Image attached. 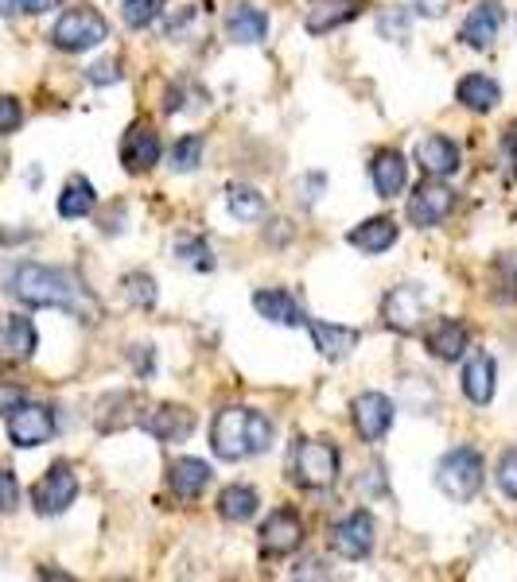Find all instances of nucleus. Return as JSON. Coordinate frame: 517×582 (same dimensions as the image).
<instances>
[{
  "instance_id": "nucleus-1",
  "label": "nucleus",
  "mask_w": 517,
  "mask_h": 582,
  "mask_svg": "<svg viewBox=\"0 0 517 582\" xmlns=\"http://www.w3.org/2000/svg\"><path fill=\"white\" fill-rule=\"evenodd\" d=\"M8 295L20 299L23 307H59V311L82 314L86 322H98V303L78 284L70 272L51 269V264L23 261L8 272Z\"/></svg>"
},
{
  "instance_id": "nucleus-2",
  "label": "nucleus",
  "mask_w": 517,
  "mask_h": 582,
  "mask_svg": "<svg viewBox=\"0 0 517 582\" xmlns=\"http://www.w3.org/2000/svg\"><path fill=\"white\" fill-rule=\"evenodd\" d=\"M272 443V420L257 408H222L210 423V446L218 459L241 462L265 454Z\"/></svg>"
},
{
  "instance_id": "nucleus-3",
  "label": "nucleus",
  "mask_w": 517,
  "mask_h": 582,
  "mask_svg": "<svg viewBox=\"0 0 517 582\" xmlns=\"http://www.w3.org/2000/svg\"><path fill=\"white\" fill-rule=\"evenodd\" d=\"M288 478L300 490H331L339 482V451L327 439H296L292 454H288Z\"/></svg>"
},
{
  "instance_id": "nucleus-4",
  "label": "nucleus",
  "mask_w": 517,
  "mask_h": 582,
  "mask_svg": "<svg viewBox=\"0 0 517 582\" xmlns=\"http://www.w3.org/2000/svg\"><path fill=\"white\" fill-rule=\"evenodd\" d=\"M483 478H487V462L475 446H456L436 466V485L451 501H471L483 490Z\"/></svg>"
},
{
  "instance_id": "nucleus-5",
  "label": "nucleus",
  "mask_w": 517,
  "mask_h": 582,
  "mask_svg": "<svg viewBox=\"0 0 517 582\" xmlns=\"http://www.w3.org/2000/svg\"><path fill=\"white\" fill-rule=\"evenodd\" d=\"M106 36H109L106 16H101L98 8H90V4L67 8V12H62L59 20H54V28H51V43L59 47V51H67V54L90 51V47H98Z\"/></svg>"
},
{
  "instance_id": "nucleus-6",
  "label": "nucleus",
  "mask_w": 517,
  "mask_h": 582,
  "mask_svg": "<svg viewBox=\"0 0 517 582\" xmlns=\"http://www.w3.org/2000/svg\"><path fill=\"white\" fill-rule=\"evenodd\" d=\"M4 428L12 446H43L54 435V412L47 404H31V400H16L12 408H4Z\"/></svg>"
},
{
  "instance_id": "nucleus-7",
  "label": "nucleus",
  "mask_w": 517,
  "mask_h": 582,
  "mask_svg": "<svg viewBox=\"0 0 517 582\" xmlns=\"http://www.w3.org/2000/svg\"><path fill=\"white\" fill-rule=\"evenodd\" d=\"M74 498H78V474L70 462H54V466L36 482V490H31V505H36L39 516L67 513V509L74 505Z\"/></svg>"
},
{
  "instance_id": "nucleus-8",
  "label": "nucleus",
  "mask_w": 517,
  "mask_h": 582,
  "mask_svg": "<svg viewBox=\"0 0 517 582\" xmlns=\"http://www.w3.org/2000/svg\"><path fill=\"white\" fill-rule=\"evenodd\" d=\"M456 210V191L444 187V179H428L412 191L409 207H405V218H409L417 230H433V225H444Z\"/></svg>"
},
{
  "instance_id": "nucleus-9",
  "label": "nucleus",
  "mask_w": 517,
  "mask_h": 582,
  "mask_svg": "<svg viewBox=\"0 0 517 582\" xmlns=\"http://www.w3.org/2000/svg\"><path fill=\"white\" fill-rule=\"evenodd\" d=\"M327 540H331V552L339 560H366L374 552V540H378V524H374V516L366 509H355V513L331 524Z\"/></svg>"
},
{
  "instance_id": "nucleus-10",
  "label": "nucleus",
  "mask_w": 517,
  "mask_h": 582,
  "mask_svg": "<svg viewBox=\"0 0 517 582\" xmlns=\"http://www.w3.org/2000/svg\"><path fill=\"white\" fill-rule=\"evenodd\" d=\"M425 314H428V299L417 284L394 288L386 295V303H381V319H386V327L397 330V334H417V330L425 327Z\"/></svg>"
},
{
  "instance_id": "nucleus-11",
  "label": "nucleus",
  "mask_w": 517,
  "mask_h": 582,
  "mask_svg": "<svg viewBox=\"0 0 517 582\" xmlns=\"http://www.w3.org/2000/svg\"><path fill=\"white\" fill-rule=\"evenodd\" d=\"M350 415H355V431L366 443H381L394 428V400L386 392H362L350 404Z\"/></svg>"
},
{
  "instance_id": "nucleus-12",
  "label": "nucleus",
  "mask_w": 517,
  "mask_h": 582,
  "mask_svg": "<svg viewBox=\"0 0 517 582\" xmlns=\"http://www.w3.org/2000/svg\"><path fill=\"white\" fill-rule=\"evenodd\" d=\"M304 544V521L296 509H272L269 521L261 524V552L280 560V555H292Z\"/></svg>"
},
{
  "instance_id": "nucleus-13",
  "label": "nucleus",
  "mask_w": 517,
  "mask_h": 582,
  "mask_svg": "<svg viewBox=\"0 0 517 582\" xmlns=\"http://www.w3.org/2000/svg\"><path fill=\"white\" fill-rule=\"evenodd\" d=\"M140 428L152 439H160V443H183L195 431V412L179 404H163V408H152L148 415H140Z\"/></svg>"
},
{
  "instance_id": "nucleus-14",
  "label": "nucleus",
  "mask_w": 517,
  "mask_h": 582,
  "mask_svg": "<svg viewBox=\"0 0 517 582\" xmlns=\"http://www.w3.org/2000/svg\"><path fill=\"white\" fill-rule=\"evenodd\" d=\"M417 168L425 171L428 179H448L459 171V148L451 137L444 132H433V137L417 140Z\"/></svg>"
},
{
  "instance_id": "nucleus-15",
  "label": "nucleus",
  "mask_w": 517,
  "mask_h": 582,
  "mask_svg": "<svg viewBox=\"0 0 517 582\" xmlns=\"http://www.w3.org/2000/svg\"><path fill=\"white\" fill-rule=\"evenodd\" d=\"M121 163L132 175L156 168V163H160V132H156L152 124H132L121 137Z\"/></svg>"
},
{
  "instance_id": "nucleus-16",
  "label": "nucleus",
  "mask_w": 517,
  "mask_h": 582,
  "mask_svg": "<svg viewBox=\"0 0 517 582\" xmlns=\"http://www.w3.org/2000/svg\"><path fill=\"white\" fill-rule=\"evenodd\" d=\"M39 345V334H36V322L28 314H8L0 319V361L8 365H20L36 353Z\"/></svg>"
},
{
  "instance_id": "nucleus-17",
  "label": "nucleus",
  "mask_w": 517,
  "mask_h": 582,
  "mask_svg": "<svg viewBox=\"0 0 517 582\" xmlns=\"http://www.w3.org/2000/svg\"><path fill=\"white\" fill-rule=\"evenodd\" d=\"M503 4L498 0H483V4L471 8V16L464 20V28H459V39H464L467 47H475V51H487L490 43L498 39V31H503Z\"/></svg>"
},
{
  "instance_id": "nucleus-18",
  "label": "nucleus",
  "mask_w": 517,
  "mask_h": 582,
  "mask_svg": "<svg viewBox=\"0 0 517 582\" xmlns=\"http://www.w3.org/2000/svg\"><path fill=\"white\" fill-rule=\"evenodd\" d=\"M358 12H362V0H311L304 28H308V36H327V31L350 23Z\"/></svg>"
},
{
  "instance_id": "nucleus-19",
  "label": "nucleus",
  "mask_w": 517,
  "mask_h": 582,
  "mask_svg": "<svg viewBox=\"0 0 517 582\" xmlns=\"http://www.w3.org/2000/svg\"><path fill=\"white\" fill-rule=\"evenodd\" d=\"M308 330H311V338H316V350L331 361L350 358V353L358 350V342H362V334H358L355 327H339V322L308 319Z\"/></svg>"
},
{
  "instance_id": "nucleus-20",
  "label": "nucleus",
  "mask_w": 517,
  "mask_h": 582,
  "mask_svg": "<svg viewBox=\"0 0 517 582\" xmlns=\"http://www.w3.org/2000/svg\"><path fill=\"white\" fill-rule=\"evenodd\" d=\"M370 179L381 199H394V194H401L405 183H409V163H405V155L394 152V148H381L370 163Z\"/></svg>"
},
{
  "instance_id": "nucleus-21",
  "label": "nucleus",
  "mask_w": 517,
  "mask_h": 582,
  "mask_svg": "<svg viewBox=\"0 0 517 582\" xmlns=\"http://www.w3.org/2000/svg\"><path fill=\"white\" fill-rule=\"evenodd\" d=\"M226 36L246 47L261 43V39L269 36V16L253 4H233L230 12H226Z\"/></svg>"
},
{
  "instance_id": "nucleus-22",
  "label": "nucleus",
  "mask_w": 517,
  "mask_h": 582,
  "mask_svg": "<svg viewBox=\"0 0 517 582\" xmlns=\"http://www.w3.org/2000/svg\"><path fill=\"white\" fill-rule=\"evenodd\" d=\"M464 392L471 404L487 408L495 400V358L490 353H471L464 365Z\"/></svg>"
},
{
  "instance_id": "nucleus-23",
  "label": "nucleus",
  "mask_w": 517,
  "mask_h": 582,
  "mask_svg": "<svg viewBox=\"0 0 517 582\" xmlns=\"http://www.w3.org/2000/svg\"><path fill=\"white\" fill-rule=\"evenodd\" d=\"M210 478H215V470H210L202 459H176L168 470V485L176 490V498H187V501L199 498V493L210 485Z\"/></svg>"
},
{
  "instance_id": "nucleus-24",
  "label": "nucleus",
  "mask_w": 517,
  "mask_h": 582,
  "mask_svg": "<svg viewBox=\"0 0 517 582\" xmlns=\"http://www.w3.org/2000/svg\"><path fill=\"white\" fill-rule=\"evenodd\" d=\"M467 345H471V334H467V327L456 319H440L428 330V350L440 361H459L467 353Z\"/></svg>"
},
{
  "instance_id": "nucleus-25",
  "label": "nucleus",
  "mask_w": 517,
  "mask_h": 582,
  "mask_svg": "<svg viewBox=\"0 0 517 582\" xmlns=\"http://www.w3.org/2000/svg\"><path fill=\"white\" fill-rule=\"evenodd\" d=\"M253 307H257V314L261 319H269V322H280V327H304V311H300V303H296L288 291H280V288H269V291H257L253 295Z\"/></svg>"
},
{
  "instance_id": "nucleus-26",
  "label": "nucleus",
  "mask_w": 517,
  "mask_h": 582,
  "mask_svg": "<svg viewBox=\"0 0 517 582\" xmlns=\"http://www.w3.org/2000/svg\"><path fill=\"white\" fill-rule=\"evenodd\" d=\"M397 222L394 218H370V222H362L358 230H350V245L355 249H362V253H370V257H378V253H386V249H394L397 245Z\"/></svg>"
},
{
  "instance_id": "nucleus-27",
  "label": "nucleus",
  "mask_w": 517,
  "mask_h": 582,
  "mask_svg": "<svg viewBox=\"0 0 517 582\" xmlns=\"http://www.w3.org/2000/svg\"><path fill=\"white\" fill-rule=\"evenodd\" d=\"M456 98L464 109H471V113H490V109L503 101V90H498L495 78L487 74H467L464 82L456 86Z\"/></svg>"
},
{
  "instance_id": "nucleus-28",
  "label": "nucleus",
  "mask_w": 517,
  "mask_h": 582,
  "mask_svg": "<svg viewBox=\"0 0 517 582\" xmlns=\"http://www.w3.org/2000/svg\"><path fill=\"white\" fill-rule=\"evenodd\" d=\"M257 505H261V498H257V490H249V485H226V490L218 493V516L230 524L253 521Z\"/></svg>"
},
{
  "instance_id": "nucleus-29",
  "label": "nucleus",
  "mask_w": 517,
  "mask_h": 582,
  "mask_svg": "<svg viewBox=\"0 0 517 582\" xmlns=\"http://www.w3.org/2000/svg\"><path fill=\"white\" fill-rule=\"evenodd\" d=\"M93 207H98V194H93L90 179L74 175L67 187H62V194H59V214L62 218H70V222H74V218H90Z\"/></svg>"
},
{
  "instance_id": "nucleus-30",
  "label": "nucleus",
  "mask_w": 517,
  "mask_h": 582,
  "mask_svg": "<svg viewBox=\"0 0 517 582\" xmlns=\"http://www.w3.org/2000/svg\"><path fill=\"white\" fill-rule=\"evenodd\" d=\"M226 202H230V214L241 218V222H257V218L265 214L261 191H253V187H246V183H233L230 191H226Z\"/></svg>"
},
{
  "instance_id": "nucleus-31",
  "label": "nucleus",
  "mask_w": 517,
  "mask_h": 582,
  "mask_svg": "<svg viewBox=\"0 0 517 582\" xmlns=\"http://www.w3.org/2000/svg\"><path fill=\"white\" fill-rule=\"evenodd\" d=\"M490 277H495V295L506 299V303H514L517 299V253L498 257L495 269H490Z\"/></svg>"
},
{
  "instance_id": "nucleus-32",
  "label": "nucleus",
  "mask_w": 517,
  "mask_h": 582,
  "mask_svg": "<svg viewBox=\"0 0 517 582\" xmlns=\"http://www.w3.org/2000/svg\"><path fill=\"white\" fill-rule=\"evenodd\" d=\"M168 160H171V171H195V168H199V163H202V137H199V132L176 140Z\"/></svg>"
},
{
  "instance_id": "nucleus-33",
  "label": "nucleus",
  "mask_w": 517,
  "mask_h": 582,
  "mask_svg": "<svg viewBox=\"0 0 517 582\" xmlns=\"http://www.w3.org/2000/svg\"><path fill=\"white\" fill-rule=\"evenodd\" d=\"M176 253L183 257L191 269H199V272H210L215 269V253H210V245L202 238H179L176 241Z\"/></svg>"
},
{
  "instance_id": "nucleus-34",
  "label": "nucleus",
  "mask_w": 517,
  "mask_h": 582,
  "mask_svg": "<svg viewBox=\"0 0 517 582\" xmlns=\"http://www.w3.org/2000/svg\"><path fill=\"white\" fill-rule=\"evenodd\" d=\"M125 295H129L132 307L148 311V307H156V280L145 277V272H129L125 277Z\"/></svg>"
},
{
  "instance_id": "nucleus-35",
  "label": "nucleus",
  "mask_w": 517,
  "mask_h": 582,
  "mask_svg": "<svg viewBox=\"0 0 517 582\" xmlns=\"http://www.w3.org/2000/svg\"><path fill=\"white\" fill-rule=\"evenodd\" d=\"M121 20L132 31H145L156 20V0H121Z\"/></svg>"
},
{
  "instance_id": "nucleus-36",
  "label": "nucleus",
  "mask_w": 517,
  "mask_h": 582,
  "mask_svg": "<svg viewBox=\"0 0 517 582\" xmlns=\"http://www.w3.org/2000/svg\"><path fill=\"white\" fill-rule=\"evenodd\" d=\"M498 490L506 493L510 501H517V446H510V451L498 459Z\"/></svg>"
},
{
  "instance_id": "nucleus-37",
  "label": "nucleus",
  "mask_w": 517,
  "mask_h": 582,
  "mask_svg": "<svg viewBox=\"0 0 517 582\" xmlns=\"http://www.w3.org/2000/svg\"><path fill=\"white\" fill-rule=\"evenodd\" d=\"M23 124V106L8 93H0V137H12Z\"/></svg>"
},
{
  "instance_id": "nucleus-38",
  "label": "nucleus",
  "mask_w": 517,
  "mask_h": 582,
  "mask_svg": "<svg viewBox=\"0 0 517 582\" xmlns=\"http://www.w3.org/2000/svg\"><path fill=\"white\" fill-rule=\"evenodd\" d=\"M20 505V482L12 470H0V513H12Z\"/></svg>"
},
{
  "instance_id": "nucleus-39",
  "label": "nucleus",
  "mask_w": 517,
  "mask_h": 582,
  "mask_svg": "<svg viewBox=\"0 0 517 582\" xmlns=\"http://www.w3.org/2000/svg\"><path fill=\"white\" fill-rule=\"evenodd\" d=\"M378 31H381V36H397L405 43V39H409V20L401 16V8H394V12H381L378 16Z\"/></svg>"
},
{
  "instance_id": "nucleus-40",
  "label": "nucleus",
  "mask_w": 517,
  "mask_h": 582,
  "mask_svg": "<svg viewBox=\"0 0 517 582\" xmlns=\"http://www.w3.org/2000/svg\"><path fill=\"white\" fill-rule=\"evenodd\" d=\"M90 78L93 86H109V82H121V62L117 59H101V62H93L90 67Z\"/></svg>"
},
{
  "instance_id": "nucleus-41",
  "label": "nucleus",
  "mask_w": 517,
  "mask_h": 582,
  "mask_svg": "<svg viewBox=\"0 0 517 582\" xmlns=\"http://www.w3.org/2000/svg\"><path fill=\"white\" fill-rule=\"evenodd\" d=\"M412 8H417L420 16H433V20H440L444 12H448V0H409Z\"/></svg>"
},
{
  "instance_id": "nucleus-42",
  "label": "nucleus",
  "mask_w": 517,
  "mask_h": 582,
  "mask_svg": "<svg viewBox=\"0 0 517 582\" xmlns=\"http://www.w3.org/2000/svg\"><path fill=\"white\" fill-rule=\"evenodd\" d=\"M132 361H137V373H152V345H132Z\"/></svg>"
},
{
  "instance_id": "nucleus-43",
  "label": "nucleus",
  "mask_w": 517,
  "mask_h": 582,
  "mask_svg": "<svg viewBox=\"0 0 517 582\" xmlns=\"http://www.w3.org/2000/svg\"><path fill=\"white\" fill-rule=\"evenodd\" d=\"M62 0H20V12L23 16H43L51 12V8H59Z\"/></svg>"
},
{
  "instance_id": "nucleus-44",
  "label": "nucleus",
  "mask_w": 517,
  "mask_h": 582,
  "mask_svg": "<svg viewBox=\"0 0 517 582\" xmlns=\"http://www.w3.org/2000/svg\"><path fill=\"white\" fill-rule=\"evenodd\" d=\"M506 163H510V168H517V121L510 124V132H506Z\"/></svg>"
},
{
  "instance_id": "nucleus-45",
  "label": "nucleus",
  "mask_w": 517,
  "mask_h": 582,
  "mask_svg": "<svg viewBox=\"0 0 517 582\" xmlns=\"http://www.w3.org/2000/svg\"><path fill=\"white\" fill-rule=\"evenodd\" d=\"M0 12H4V16H20V0H0Z\"/></svg>"
}]
</instances>
